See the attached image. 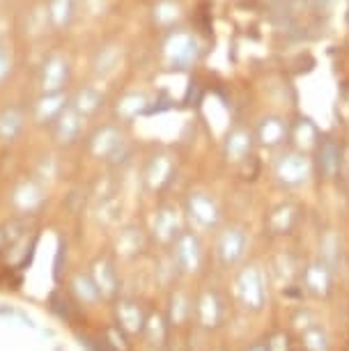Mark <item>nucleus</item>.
Returning <instances> with one entry per match:
<instances>
[{
  "instance_id": "f257e3e1",
  "label": "nucleus",
  "mask_w": 349,
  "mask_h": 351,
  "mask_svg": "<svg viewBox=\"0 0 349 351\" xmlns=\"http://www.w3.org/2000/svg\"><path fill=\"white\" fill-rule=\"evenodd\" d=\"M228 296L237 310L243 315H262L269 306L272 296V278L262 262L248 260L239 269L230 274V289Z\"/></svg>"
},
{
  "instance_id": "f03ea898",
  "label": "nucleus",
  "mask_w": 349,
  "mask_h": 351,
  "mask_svg": "<svg viewBox=\"0 0 349 351\" xmlns=\"http://www.w3.org/2000/svg\"><path fill=\"white\" fill-rule=\"evenodd\" d=\"M251 246H253L251 228H248L246 223L230 221V223H223L221 228L214 232L209 257H212L214 264L221 271L232 274V271L239 269L243 262H248Z\"/></svg>"
},
{
  "instance_id": "7ed1b4c3",
  "label": "nucleus",
  "mask_w": 349,
  "mask_h": 351,
  "mask_svg": "<svg viewBox=\"0 0 349 351\" xmlns=\"http://www.w3.org/2000/svg\"><path fill=\"white\" fill-rule=\"evenodd\" d=\"M182 214H184V221H186V228L202 237H207V234L214 237V232L226 223L219 197H216L212 191H205V189H193L184 195Z\"/></svg>"
},
{
  "instance_id": "20e7f679",
  "label": "nucleus",
  "mask_w": 349,
  "mask_h": 351,
  "mask_svg": "<svg viewBox=\"0 0 349 351\" xmlns=\"http://www.w3.org/2000/svg\"><path fill=\"white\" fill-rule=\"evenodd\" d=\"M170 257L175 262V269L180 274V280H191L205 274L209 262V250L205 243V237L197 234L193 230H184L175 239L173 246L168 248Z\"/></svg>"
},
{
  "instance_id": "39448f33",
  "label": "nucleus",
  "mask_w": 349,
  "mask_h": 351,
  "mask_svg": "<svg viewBox=\"0 0 349 351\" xmlns=\"http://www.w3.org/2000/svg\"><path fill=\"white\" fill-rule=\"evenodd\" d=\"M230 315V296L219 285L205 282L195 289L193 301V324L205 333H216L226 326Z\"/></svg>"
},
{
  "instance_id": "423d86ee",
  "label": "nucleus",
  "mask_w": 349,
  "mask_h": 351,
  "mask_svg": "<svg viewBox=\"0 0 349 351\" xmlns=\"http://www.w3.org/2000/svg\"><path fill=\"white\" fill-rule=\"evenodd\" d=\"M338 274L322 262L317 255H311L306 262H301L299 271V287L311 301H328L335 291Z\"/></svg>"
},
{
  "instance_id": "0eeeda50",
  "label": "nucleus",
  "mask_w": 349,
  "mask_h": 351,
  "mask_svg": "<svg viewBox=\"0 0 349 351\" xmlns=\"http://www.w3.org/2000/svg\"><path fill=\"white\" fill-rule=\"evenodd\" d=\"M184 230H186V221H184L182 214V204L163 202L154 209L152 218H149L147 234L149 241L154 246H159V250H168Z\"/></svg>"
},
{
  "instance_id": "6e6552de",
  "label": "nucleus",
  "mask_w": 349,
  "mask_h": 351,
  "mask_svg": "<svg viewBox=\"0 0 349 351\" xmlns=\"http://www.w3.org/2000/svg\"><path fill=\"white\" fill-rule=\"evenodd\" d=\"M313 180V161L304 152H289L274 163V182L282 191H301Z\"/></svg>"
},
{
  "instance_id": "1a4fd4ad",
  "label": "nucleus",
  "mask_w": 349,
  "mask_h": 351,
  "mask_svg": "<svg viewBox=\"0 0 349 351\" xmlns=\"http://www.w3.org/2000/svg\"><path fill=\"white\" fill-rule=\"evenodd\" d=\"M46 204V189L37 177H23L10 191V207L16 218H28L42 211Z\"/></svg>"
},
{
  "instance_id": "9d476101",
  "label": "nucleus",
  "mask_w": 349,
  "mask_h": 351,
  "mask_svg": "<svg viewBox=\"0 0 349 351\" xmlns=\"http://www.w3.org/2000/svg\"><path fill=\"white\" fill-rule=\"evenodd\" d=\"M88 274L92 276V280H95L104 301L113 303L115 299L122 296V276H120L117 260L113 255H97L95 260L90 262Z\"/></svg>"
},
{
  "instance_id": "9b49d317",
  "label": "nucleus",
  "mask_w": 349,
  "mask_h": 351,
  "mask_svg": "<svg viewBox=\"0 0 349 351\" xmlns=\"http://www.w3.org/2000/svg\"><path fill=\"white\" fill-rule=\"evenodd\" d=\"M149 308L136 296H120L113 301V317L115 326L127 337H141L145 322H147Z\"/></svg>"
},
{
  "instance_id": "f8f14e48",
  "label": "nucleus",
  "mask_w": 349,
  "mask_h": 351,
  "mask_svg": "<svg viewBox=\"0 0 349 351\" xmlns=\"http://www.w3.org/2000/svg\"><path fill=\"white\" fill-rule=\"evenodd\" d=\"M149 234L141 223H124L113 234V255L115 260L134 262L149 246Z\"/></svg>"
},
{
  "instance_id": "ddd939ff",
  "label": "nucleus",
  "mask_w": 349,
  "mask_h": 351,
  "mask_svg": "<svg viewBox=\"0 0 349 351\" xmlns=\"http://www.w3.org/2000/svg\"><path fill=\"white\" fill-rule=\"evenodd\" d=\"M193 301H195V289L186 287V285L177 282L175 287L168 289V299L163 313L168 317V324L173 328H184L189 324H193Z\"/></svg>"
},
{
  "instance_id": "4468645a",
  "label": "nucleus",
  "mask_w": 349,
  "mask_h": 351,
  "mask_svg": "<svg viewBox=\"0 0 349 351\" xmlns=\"http://www.w3.org/2000/svg\"><path fill=\"white\" fill-rule=\"evenodd\" d=\"M299 223H301V209L294 202L274 204L265 216V230L274 239H285V237L294 234Z\"/></svg>"
},
{
  "instance_id": "2eb2a0df",
  "label": "nucleus",
  "mask_w": 349,
  "mask_h": 351,
  "mask_svg": "<svg viewBox=\"0 0 349 351\" xmlns=\"http://www.w3.org/2000/svg\"><path fill=\"white\" fill-rule=\"evenodd\" d=\"M322 262H326L335 274H340V269L345 267V257H347V246H345V237L340 234V230L326 228L324 232H320L317 239V253Z\"/></svg>"
},
{
  "instance_id": "dca6fc26",
  "label": "nucleus",
  "mask_w": 349,
  "mask_h": 351,
  "mask_svg": "<svg viewBox=\"0 0 349 351\" xmlns=\"http://www.w3.org/2000/svg\"><path fill=\"white\" fill-rule=\"evenodd\" d=\"M69 81V62L64 56H49L39 71V88L42 95H51V92H64V85Z\"/></svg>"
},
{
  "instance_id": "f3484780",
  "label": "nucleus",
  "mask_w": 349,
  "mask_h": 351,
  "mask_svg": "<svg viewBox=\"0 0 349 351\" xmlns=\"http://www.w3.org/2000/svg\"><path fill=\"white\" fill-rule=\"evenodd\" d=\"M173 172H175V161L170 154H154L145 165L143 172V182L145 189L149 193H161L163 189L173 182Z\"/></svg>"
},
{
  "instance_id": "a211bd4d",
  "label": "nucleus",
  "mask_w": 349,
  "mask_h": 351,
  "mask_svg": "<svg viewBox=\"0 0 349 351\" xmlns=\"http://www.w3.org/2000/svg\"><path fill=\"white\" fill-rule=\"evenodd\" d=\"M124 149V136L120 127L106 124L97 129L90 138V154L95 158H115Z\"/></svg>"
},
{
  "instance_id": "6ab92c4d",
  "label": "nucleus",
  "mask_w": 349,
  "mask_h": 351,
  "mask_svg": "<svg viewBox=\"0 0 349 351\" xmlns=\"http://www.w3.org/2000/svg\"><path fill=\"white\" fill-rule=\"evenodd\" d=\"M294 337H296L299 351H335V340H333L331 328L320 319L311 324V326H306L304 330H299Z\"/></svg>"
},
{
  "instance_id": "aec40b11",
  "label": "nucleus",
  "mask_w": 349,
  "mask_h": 351,
  "mask_svg": "<svg viewBox=\"0 0 349 351\" xmlns=\"http://www.w3.org/2000/svg\"><path fill=\"white\" fill-rule=\"evenodd\" d=\"M170 330H173V326L168 324L166 313H163V310H149L147 322H145V328H143L141 337H143L145 344H147L149 349L163 351L168 347Z\"/></svg>"
},
{
  "instance_id": "412c9836",
  "label": "nucleus",
  "mask_w": 349,
  "mask_h": 351,
  "mask_svg": "<svg viewBox=\"0 0 349 351\" xmlns=\"http://www.w3.org/2000/svg\"><path fill=\"white\" fill-rule=\"evenodd\" d=\"M67 106H69V97L64 95V92H51V95H42L35 101L32 117H35L37 124H51V127H53V122L62 115Z\"/></svg>"
},
{
  "instance_id": "4be33fe9",
  "label": "nucleus",
  "mask_w": 349,
  "mask_h": 351,
  "mask_svg": "<svg viewBox=\"0 0 349 351\" xmlns=\"http://www.w3.org/2000/svg\"><path fill=\"white\" fill-rule=\"evenodd\" d=\"M83 122H85V117H81L74 108H71V106H67L62 115L53 122V138H56V143L62 145V147H69V145H74L78 138H81Z\"/></svg>"
},
{
  "instance_id": "5701e85b",
  "label": "nucleus",
  "mask_w": 349,
  "mask_h": 351,
  "mask_svg": "<svg viewBox=\"0 0 349 351\" xmlns=\"http://www.w3.org/2000/svg\"><path fill=\"white\" fill-rule=\"evenodd\" d=\"M69 291H71V296L76 299L78 306H83V308H97L99 303L104 301L101 294H99L95 280H92V276L88 274V269L71 274V278H69Z\"/></svg>"
},
{
  "instance_id": "b1692460",
  "label": "nucleus",
  "mask_w": 349,
  "mask_h": 351,
  "mask_svg": "<svg viewBox=\"0 0 349 351\" xmlns=\"http://www.w3.org/2000/svg\"><path fill=\"white\" fill-rule=\"evenodd\" d=\"M69 106L78 112V115L88 120V117L97 115V112L101 110L104 95H101V90L95 88V85H85V88L76 90V95L69 99Z\"/></svg>"
},
{
  "instance_id": "393cba45",
  "label": "nucleus",
  "mask_w": 349,
  "mask_h": 351,
  "mask_svg": "<svg viewBox=\"0 0 349 351\" xmlns=\"http://www.w3.org/2000/svg\"><path fill=\"white\" fill-rule=\"evenodd\" d=\"M25 112L19 106H5L0 108V143H14L23 134Z\"/></svg>"
},
{
  "instance_id": "a878e982",
  "label": "nucleus",
  "mask_w": 349,
  "mask_h": 351,
  "mask_svg": "<svg viewBox=\"0 0 349 351\" xmlns=\"http://www.w3.org/2000/svg\"><path fill=\"white\" fill-rule=\"evenodd\" d=\"M147 106H149L147 95H143V92H127V95L117 101L115 112L122 122H131V120H136L138 115H143V112L147 110Z\"/></svg>"
},
{
  "instance_id": "bb28decb",
  "label": "nucleus",
  "mask_w": 349,
  "mask_h": 351,
  "mask_svg": "<svg viewBox=\"0 0 349 351\" xmlns=\"http://www.w3.org/2000/svg\"><path fill=\"white\" fill-rule=\"evenodd\" d=\"M166 53L173 64H177V67H186V64L193 62V58H195V44L191 42L189 35H175L166 44Z\"/></svg>"
},
{
  "instance_id": "cd10ccee",
  "label": "nucleus",
  "mask_w": 349,
  "mask_h": 351,
  "mask_svg": "<svg viewBox=\"0 0 349 351\" xmlns=\"http://www.w3.org/2000/svg\"><path fill=\"white\" fill-rule=\"evenodd\" d=\"M251 136L246 134V131H241V129H237L232 131V134L228 136V141H226V156H228V161H232V163H241V161H246V156L251 154Z\"/></svg>"
},
{
  "instance_id": "c85d7f7f",
  "label": "nucleus",
  "mask_w": 349,
  "mask_h": 351,
  "mask_svg": "<svg viewBox=\"0 0 349 351\" xmlns=\"http://www.w3.org/2000/svg\"><path fill=\"white\" fill-rule=\"evenodd\" d=\"M74 12H76V3L74 0H49V10H46V16H49L51 25L56 30H62L67 28L74 19Z\"/></svg>"
},
{
  "instance_id": "c756f323",
  "label": "nucleus",
  "mask_w": 349,
  "mask_h": 351,
  "mask_svg": "<svg viewBox=\"0 0 349 351\" xmlns=\"http://www.w3.org/2000/svg\"><path fill=\"white\" fill-rule=\"evenodd\" d=\"M287 129L285 124L276 117H269V120H262L260 129H258V141L265 145V147H278V145L285 141Z\"/></svg>"
},
{
  "instance_id": "7c9ffc66",
  "label": "nucleus",
  "mask_w": 349,
  "mask_h": 351,
  "mask_svg": "<svg viewBox=\"0 0 349 351\" xmlns=\"http://www.w3.org/2000/svg\"><path fill=\"white\" fill-rule=\"evenodd\" d=\"M322 161H320V172L326 177V180H335L342 170V158H340V149L335 147L333 143H324L320 152Z\"/></svg>"
},
{
  "instance_id": "2f4dec72",
  "label": "nucleus",
  "mask_w": 349,
  "mask_h": 351,
  "mask_svg": "<svg viewBox=\"0 0 349 351\" xmlns=\"http://www.w3.org/2000/svg\"><path fill=\"white\" fill-rule=\"evenodd\" d=\"M269 351H294V342H292V330L287 328H272L265 335Z\"/></svg>"
},
{
  "instance_id": "473e14b6",
  "label": "nucleus",
  "mask_w": 349,
  "mask_h": 351,
  "mask_svg": "<svg viewBox=\"0 0 349 351\" xmlns=\"http://www.w3.org/2000/svg\"><path fill=\"white\" fill-rule=\"evenodd\" d=\"M117 62H120V53H117L115 46H108V49H104L97 56L95 71H97L99 76H108V74H113V71H115Z\"/></svg>"
},
{
  "instance_id": "72a5a7b5",
  "label": "nucleus",
  "mask_w": 349,
  "mask_h": 351,
  "mask_svg": "<svg viewBox=\"0 0 349 351\" xmlns=\"http://www.w3.org/2000/svg\"><path fill=\"white\" fill-rule=\"evenodd\" d=\"M12 69H14V58H12L10 46L0 44V85L12 76Z\"/></svg>"
},
{
  "instance_id": "f704fd0d",
  "label": "nucleus",
  "mask_w": 349,
  "mask_h": 351,
  "mask_svg": "<svg viewBox=\"0 0 349 351\" xmlns=\"http://www.w3.org/2000/svg\"><path fill=\"white\" fill-rule=\"evenodd\" d=\"M241 351H269V347H267V340H265V337H255V340L243 344Z\"/></svg>"
},
{
  "instance_id": "c9c22d12",
  "label": "nucleus",
  "mask_w": 349,
  "mask_h": 351,
  "mask_svg": "<svg viewBox=\"0 0 349 351\" xmlns=\"http://www.w3.org/2000/svg\"><path fill=\"white\" fill-rule=\"evenodd\" d=\"M8 234H5V228H0V253L5 250V246H8Z\"/></svg>"
},
{
  "instance_id": "e433bc0d",
  "label": "nucleus",
  "mask_w": 349,
  "mask_h": 351,
  "mask_svg": "<svg viewBox=\"0 0 349 351\" xmlns=\"http://www.w3.org/2000/svg\"><path fill=\"white\" fill-rule=\"evenodd\" d=\"M345 172H347V180H349V158H347V163H345Z\"/></svg>"
},
{
  "instance_id": "4c0bfd02",
  "label": "nucleus",
  "mask_w": 349,
  "mask_h": 351,
  "mask_svg": "<svg viewBox=\"0 0 349 351\" xmlns=\"http://www.w3.org/2000/svg\"><path fill=\"white\" fill-rule=\"evenodd\" d=\"M347 351H349V337H347Z\"/></svg>"
}]
</instances>
